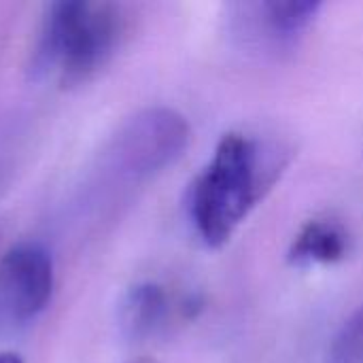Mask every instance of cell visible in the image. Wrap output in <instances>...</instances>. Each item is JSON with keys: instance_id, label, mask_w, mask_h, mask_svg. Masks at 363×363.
I'll return each instance as SVG.
<instances>
[{"instance_id": "5", "label": "cell", "mask_w": 363, "mask_h": 363, "mask_svg": "<svg viewBox=\"0 0 363 363\" xmlns=\"http://www.w3.org/2000/svg\"><path fill=\"white\" fill-rule=\"evenodd\" d=\"M172 300L168 291L153 281L132 285L117 308V323L128 340H145L153 336L170 317Z\"/></svg>"}, {"instance_id": "2", "label": "cell", "mask_w": 363, "mask_h": 363, "mask_svg": "<svg viewBox=\"0 0 363 363\" xmlns=\"http://www.w3.org/2000/svg\"><path fill=\"white\" fill-rule=\"evenodd\" d=\"M121 32V11L111 2H51L40 21L32 66L60 85H79L111 60Z\"/></svg>"}, {"instance_id": "7", "label": "cell", "mask_w": 363, "mask_h": 363, "mask_svg": "<svg viewBox=\"0 0 363 363\" xmlns=\"http://www.w3.org/2000/svg\"><path fill=\"white\" fill-rule=\"evenodd\" d=\"M259 15L264 28L279 43L296 40L317 17L321 11V2L317 0H270L262 2Z\"/></svg>"}, {"instance_id": "8", "label": "cell", "mask_w": 363, "mask_h": 363, "mask_svg": "<svg viewBox=\"0 0 363 363\" xmlns=\"http://www.w3.org/2000/svg\"><path fill=\"white\" fill-rule=\"evenodd\" d=\"M328 363H363V306L345 321L336 334Z\"/></svg>"}, {"instance_id": "6", "label": "cell", "mask_w": 363, "mask_h": 363, "mask_svg": "<svg viewBox=\"0 0 363 363\" xmlns=\"http://www.w3.org/2000/svg\"><path fill=\"white\" fill-rule=\"evenodd\" d=\"M349 251L347 232L328 219H311L294 238L289 259L296 264H334Z\"/></svg>"}, {"instance_id": "1", "label": "cell", "mask_w": 363, "mask_h": 363, "mask_svg": "<svg viewBox=\"0 0 363 363\" xmlns=\"http://www.w3.org/2000/svg\"><path fill=\"white\" fill-rule=\"evenodd\" d=\"M283 166L281 149L238 132L225 134L189 194V215L200 238L213 249L223 247L272 189Z\"/></svg>"}, {"instance_id": "10", "label": "cell", "mask_w": 363, "mask_h": 363, "mask_svg": "<svg viewBox=\"0 0 363 363\" xmlns=\"http://www.w3.org/2000/svg\"><path fill=\"white\" fill-rule=\"evenodd\" d=\"M128 363H157L155 359H151V357H138V359H132V362Z\"/></svg>"}, {"instance_id": "9", "label": "cell", "mask_w": 363, "mask_h": 363, "mask_svg": "<svg viewBox=\"0 0 363 363\" xmlns=\"http://www.w3.org/2000/svg\"><path fill=\"white\" fill-rule=\"evenodd\" d=\"M0 363H23L19 355L15 353H0Z\"/></svg>"}, {"instance_id": "4", "label": "cell", "mask_w": 363, "mask_h": 363, "mask_svg": "<svg viewBox=\"0 0 363 363\" xmlns=\"http://www.w3.org/2000/svg\"><path fill=\"white\" fill-rule=\"evenodd\" d=\"M55 268L38 242H19L0 259V311L17 323L36 319L51 302Z\"/></svg>"}, {"instance_id": "3", "label": "cell", "mask_w": 363, "mask_h": 363, "mask_svg": "<svg viewBox=\"0 0 363 363\" xmlns=\"http://www.w3.org/2000/svg\"><path fill=\"white\" fill-rule=\"evenodd\" d=\"M187 145V119L172 108L153 106L121 123L104 151V164L119 181L138 185L172 166Z\"/></svg>"}]
</instances>
